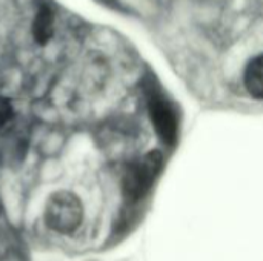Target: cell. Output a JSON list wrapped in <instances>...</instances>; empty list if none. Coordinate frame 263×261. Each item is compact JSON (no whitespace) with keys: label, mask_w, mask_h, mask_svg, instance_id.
Masks as SVG:
<instances>
[{"label":"cell","mask_w":263,"mask_h":261,"mask_svg":"<svg viewBox=\"0 0 263 261\" xmlns=\"http://www.w3.org/2000/svg\"><path fill=\"white\" fill-rule=\"evenodd\" d=\"M46 226L62 235L74 234L83 220V205L69 191H57L49 195L43 211Z\"/></svg>","instance_id":"1"},{"label":"cell","mask_w":263,"mask_h":261,"mask_svg":"<svg viewBox=\"0 0 263 261\" xmlns=\"http://www.w3.org/2000/svg\"><path fill=\"white\" fill-rule=\"evenodd\" d=\"M162 169V155L157 151L148 152L139 160L133 162L123 174V194L128 200L136 202L142 198Z\"/></svg>","instance_id":"2"},{"label":"cell","mask_w":263,"mask_h":261,"mask_svg":"<svg viewBox=\"0 0 263 261\" xmlns=\"http://www.w3.org/2000/svg\"><path fill=\"white\" fill-rule=\"evenodd\" d=\"M149 115L162 142L173 145L177 137V117L174 108L162 95L154 94L149 100Z\"/></svg>","instance_id":"3"},{"label":"cell","mask_w":263,"mask_h":261,"mask_svg":"<svg viewBox=\"0 0 263 261\" xmlns=\"http://www.w3.org/2000/svg\"><path fill=\"white\" fill-rule=\"evenodd\" d=\"M54 34V14L48 5H42L34 17L32 37L39 45H46Z\"/></svg>","instance_id":"4"},{"label":"cell","mask_w":263,"mask_h":261,"mask_svg":"<svg viewBox=\"0 0 263 261\" xmlns=\"http://www.w3.org/2000/svg\"><path fill=\"white\" fill-rule=\"evenodd\" d=\"M245 86L254 98H263V54L254 57L245 69Z\"/></svg>","instance_id":"5"},{"label":"cell","mask_w":263,"mask_h":261,"mask_svg":"<svg viewBox=\"0 0 263 261\" xmlns=\"http://www.w3.org/2000/svg\"><path fill=\"white\" fill-rule=\"evenodd\" d=\"M12 117V105L8 98L0 97V128Z\"/></svg>","instance_id":"6"}]
</instances>
